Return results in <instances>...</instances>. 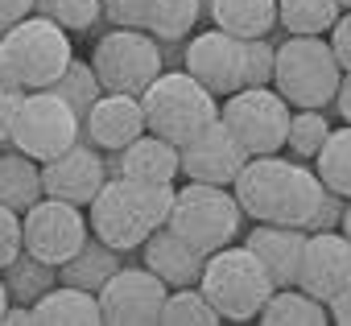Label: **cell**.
Returning a JSON list of instances; mask_svg holds the SVG:
<instances>
[{"instance_id": "1", "label": "cell", "mask_w": 351, "mask_h": 326, "mask_svg": "<svg viewBox=\"0 0 351 326\" xmlns=\"http://www.w3.org/2000/svg\"><path fill=\"white\" fill-rule=\"evenodd\" d=\"M173 199L178 190L173 186H153V182H136V178H108L104 190L95 195V203L87 207L91 231L99 240H108L120 252H141V244L169 223Z\"/></svg>"}, {"instance_id": "2", "label": "cell", "mask_w": 351, "mask_h": 326, "mask_svg": "<svg viewBox=\"0 0 351 326\" xmlns=\"http://www.w3.org/2000/svg\"><path fill=\"white\" fill-rule=\"evenodd\" d=\"M203 293L211 297V305L219 310L223 322H252L261 318L265 301L273 297V277L261 264V256L248 244H228L219 252L207 256L203 264Z\"/></svg>"}, {"instance_id": "3", "label": "cell", "mask_w": 351, "mask_h": 326, "mask_svg": "<svg viewBox=\"0 0 351 326\" xmlns=\"http://www.w3.org/2000/svg\"><path fill=\"white\" fill-rule=\"evenodd\" d=\"M145 124L149 132L173 140V145H186L191 136H199L207 124L219 120V95L207 91L191 71H161L145 95Z\"/></svg>"}, {"instance_id": "4", "label": "cell", "mask_w": 351, "mask_h": 326, "mask_svg": "<svg viewBox=\"0 0 351 326\" xmlns=\"http://www.w3.org/2000/svg\"><path fill=\"white\" fill-rule=\"evenodd\" d=\"M343 83V66L322 34H285L277 42L273 87L289 99V108H326Z\"/></svg>"}, {"instance_id": "5", "label": "cell", "mask_w": 351, "mask_h": 326, "mask_svg": "<svg viewBox=\"0 0 351 326\" xmlns=\"http://www.w3.org/2000/svg\"><path fill=\"white\" fill-rule=\"evenodd\" d=\"M169 227L178 231L186 244H195L203 256L236 244L240 227H244V207L236 199L232 186H215V182H186L173 199L169 211Z\"/></svg>"}, {"instance_id": "6", "label": "cell", "mask_w": 351, "mask_h": 326, "mask_svg": "<svg viewBox=\"0 0 351 326\" xmlns=\"http://www.w3.org/2000/svg\"><path fill=\"white\" fill-rule=\"evenodd\" d=\"M91 66L104 91H128V95H145V87L165 71L157 38L149 29H124V25H112L95 38Z\"/></svg>"}, {"instance_id": "7", "label": "cell", "mask_w": 351, "mask_h": 326, "mask_svg": "<svg viewBox=\"0 0 351 326\" xmlns=\"http://www.w3.org/2000/svg\"><path fill=\"white\" fill-rule=\"evenodd\" d=\"M289 99L277 87H240L223 95L219 120L236 132V140L256 157V153H281L289 136Z\"/></svg>"}, {"instance_id": "8", "label": "cell", "mask_w": 351, "mask_h": 326, "mask_svg": "<svg viewBox=\"0 0 351 326\" xmlns=\"http://www.w3.org/2000/svg\"><path fill=\"white\" fill-rule=\"evenodd\" d=\"M5 46L21 71L25 91H42L50 87L71 62H75V46H71V29H62L58 21L29 13L25 21H17L13 29H5Z\"/></svg>"}, {"instance_id": "9", "label": "cell", "mask_w": 351, "mask_h": 326, "mask_svg": "<svg viewBox=\"0 0 351 326\" xmlns=\"http://www.w3.org/2000/svg\"><path fill=\"white\" fill-rule=\"evenodd\" d=\"M79 136H83V120L50 87L21 95V108L13 120V149L29 153L34 161H50V157L66 153Z\"/></svg>"}, {"instance_id": "10", "label": "cell", "mask_w": 351, "mask_h": 326, "mask_svg": "<svg viewBox=\"0 0 351 326\" xmlns=\"http://www.w3.org/2000/svg\"><path fill=\"white\" fill-rule=\"evenodd\" d=\"M21 227H25V248L50 264H66L91 236V219L83 215V207L50 195L21 215Z\"/></svg>"}, {"instance_id": "11", "label": "cell", "mask_w": 351, "mask_h": 326, "mask_svg": "<svg viewBox=\"0 0 351 326\" xmlns=\"http://www.w3.org/2000/svg\"><path fill=\"white\" fill-rule=\"evenodd\" d=\"M298 170H302V161L293 157H281V153H256L244 161V170L240 178L232 182L240 207L248 219L256 223H281V211L293 195V182H298Z\"/></svg>"}, {"instance_id": "12", "label": "cell", "mask_w": 351, "mask_h": 326, "mask_svg": "<svg viewBox=\"0 0 351 326\" xmlns=\"http://www.w3.org/2000/svg\"><path fill=\"white\" fill-rule=\"evenodd\" d=\"M165 297H169V285L153 268L128 264L99 289V314L112 326H157Z\"/></svg>"}, {"instance_id": "13", "label": "cell", "mask_w": 351, "mask_h": 326, "mask_svg": "<svg viewBox=\"0 0 351 326\" xmlns=\"http://www.w3.org/2000/svg\"><path fill=\"white\" fill-rule=\"evenodd\" d=\"M42 182L50 199H66L79 207H91L95 195L108 182V166H104V149H95L87 136H79L66 153L42 161Z\"/></svg>"}, {"instance_id": "14", "label": "cell", "mask_w": 351, "mask_h": 326, "mask_svg": "<svg viewBox=\"0 0 351 326\" xmlns=\"http://www.w3.org/2000/svg\"><path fill=\"white\" fill-rule=\"evenodd\" d=\"M186 71L215 91L219 99L244 87V38H232L228 29H203L186 42Z\"/></svg>"}, {"instance_id": "15", "label": "cell", "mask_w": 351, "mask_h": 326, "mask_svg": "<svg viewBox=\"0 0 351 326\" xmlns=\"http://www.w3.org/2000/svg\"><path fill=\"white\" fill-rule=\"evenodd\" d=\"M248 157H252V153L236 140V132H232L223 120H215V124H207L199 136H191V140L182 145V174L195 178V182L232 186V182L240 178V170H244Z\"/></svg>"}, {"instance_id": "16", "label": "cell", "mask_w": 351, "mask_h": 326, "mask_svg": "<svg viewBox=\"0 0 351 326\" xmlns=\"http://www.w3.org/2000/svg\"><path fill=\"white\" fill-rule=\"evenodd\" d=\"M347 281H351V240L343 231H310L302 268H298V285L306 293L330 301Z\"/></svg>"}, {"instance_id": "17", "label": "cell", "mask_w": 351, "mask_h": 326, "mask_svg": "<svg viewBox=\"0 0 351 326\" xmlns=\"http://www.w3.org/2000/svg\"><path fill=\"white\" fill-rule=\"evenodd\" d=\"M141 132H149L145 103H141V95H128V91H104L83 120V136L104 153L132 145Z\"/></svg>"}, {"instance_id": "18", "label": "cell", "mask_w": 351, "mask_h": 326, "mask_svg": "<svg viewBox=\"0 0 351 326\" xmlns=\"http://www.w3.org/2000/svg\"><path fill=\"white\" fill-rule=\"evenodd\" d=\"M141 264L153 268L169 289H182V285H199V281H203L207 256H203L195 244H186L178 231L165 223V227H157V231L141 244Z\"/></svg>"}, {"instance_id": "19", "label": "cell", "mask_w": 351, "mask_h": 326, "mask_svg": "<svg viewBox=\"0 0 351 326\" xmlns=\"http://www.w3.org/2000/svg\"><path fill=\"white\" fill-rule=\"evenodd\" d=\"M306 227H289V223H256L244 244L261 256V264L269 268L273 285H298V268H302V252H306Z\"/></svg>"}, {"instance_id": "20", "label": "cell", "mask_w": 351, "mask_h": 326, "mask_svg": "<svg viewBox=\"0 0 351 326\" xmlns=\"http://www.w3.org/2000/svg\"><path fill=\"white\" fill-rule=\"evenodd\" d=\"M182 174V145H173L157 132H141L132 145L120 149V178L153 182V186H173Z\"/></svg>"}, {"instance_id": "21", "label": "cell", "mask_w": 351, "mask_h": 326, "mask_svg": "<svg viewBox=\"0 0 351 326\" xmlns=\"http://www.w3.org/2000/svg\"><path fill=\"white\" fill-rule=\"evenodd\" d=\"M124 256L128 252H120V248H112L108 240H99L95 231L83 240V248L66 260V264H58V277L66 281V285H79V289H91V293H99L120 268H124Z\"/></svg>"}, {"instance_id": "22", "label": "cell", "mask_w": 351, "mask_h": 326, "mask_svg": "<svg viewBox=\"0 0 351 326\" xmlns=\"http://www.w3.org/2000/svg\"><path fill=\"white\" fill-rule=\"evenodd\" d=\"M34 322H42V326H95V322H104L99 293L58 281L42 301H34Z\"/></svg>"}, {"instance_id": "23", "label": "cell", "mask_w": 351, "mask_h": 326, "mask_svg": "<svg viewBox=\"0 0 351 326\" xmlns=\"http://www.w3.org/2000/svg\"><path fill=\"white\" fill-rule=\"evenodd\" d=\"M38 199H46V182H42V161H34L21 149L0 153V203L13 211H29Z\"/></svg>"}, {"instance_id": "24", "label": "cell", "mask_w": 351, "mask_h": 326, "mask_svg": "<svg viewBox=\"0 0 351 326\" xmlns=\"http://www.w3.org/2000/svg\"><path fill=\"white\" fill-rule=\"evenodd\" d=\"M207 17L232 38H269L277 29V0H211Z\"/></svg>"}, {"instance_id": "25", "label": "cell", "mask_w": 351, "mask_h": 326, "mask_svg": "<svg viewBox=\"0 0 351 326\" xmlns=\"http://www.w3.org/2000/svg\"><path fill=\"white\" fill-rule=\"evenodd\" d=\"M0 277H5V285H9V297H13V301H21V305L42 301V297L62 281V277H58V264H50V260L34 256L29 248H21L5 268H0Z\"/></svg>"}, {"instance_id": "26", "label": "cell", "mask_w": 351, "mask_h": 326, "mask_svg": "<svg viewBox=\"0 0 351 326\" xmlns=\"http://www.w3.org/2000/svg\"><path fill=\"white\" fill-rule=\"evenodd\" d=\"M330 318L326 301L306 293L302 285H285V289H273V297L265 301L261 310V322L265 326H322Z\"/></svg>"}, {"instance_id": "27", "label": "cell", "mask_w": 351, "mask_h": 326, "mask_svg": "<svg viewBox=\"0 0 351 326\" xmlns=\"http://www.w3.org/2000/svg\"><path fill=\"white\" fill-rule=\"evenodd\" d=\"M339 13V0H277V25L285 34H330Z\"/></svg>"}, {"instance_id": "28", "label": "cell", "mask_w": 351, "mask_h": 326, "mask_svg": "<svg viewBox=\"0 0 351 326\" xmlns=\"http://www.w3.org/2000/svg\"><path fill=\"white\" fill-rule=\"evenodd\" d=\"M161 322L165 326H219L223 318L203 293V285H182V289H169L161 305Z\"/></svg>"}, {"instance_id": "29", "label": "cell", "mask_w": 351, "mask_h": 326, "mask_svg": "<svg viewBox=\"0 0 351 326\" xmlns=\"http://www.w3.org/2000/svg\"><path fill=\"white\" fill-rule=\"evenodd\" d=\"M314 170H318L322 186H330V190H339V195L351 199V124L330 128L322 153L314 157Z\"/></svg>"}, {"instance_id": "30", "label": "cell", "mask_w": 351, "mask_h": 326, "mask_svg": "<svg viewBox=\"0 0 351 326\" xmlns=\"http://www.w3.org/2000/svg\"><path fill=\"white\" fill-rule=\"evenodd\" d=\"M326 136H330V116H326V108H293L285 149H289L298 161H314V157L322 153Z\"/></svg>"}, {"instance_id": "31", "label": "cell", "mask_w": 351, "mask_h": 326, "mask_svg": "<svg viewBox=\"0 0 351 326\" xmlns=\"http://www.w3.org/2000/svg\"><path fill=\"white\" fill-rule=\"evenodd\" d=\"M203 17H207L203 0H153L145 29L153 38H191Z\"/></svg>"}, {"instance_id": "32", "label": "cell", "mask_w": 351, "mask_h": 326, "mask_svg": "<svg viewBox=\"0 0 351 326\" xmlns=\"http://www.w3.org/2000/svg\"><path fill=\"white\" fill-rule=\"evenodd\" d=\"M50 91H54L58 99H66V103L75 108V116H79V120H87L91 103L104 95V83H99V75H95V66H91V62L75 58V62H71V66L50 83Z\"/></svg>"}, {"instance_id": "33", "label": "cell", "mask_w": 351, "mask_h": 326, "mask_svg": "<svg viewBox=\"0 0 351 326\" xmlns=\"http://www.w3.org/2000/svg\"><path fill=\"white\" fill-rule=\"evenodd\" d=\"M34 13L58 21L71 34H91L104 21V0H34Z\"/></svg>"}, {"instance_id": "34", "label": "cell", "mask_w": 351, "mask_h": 326, "mask_svg": "<svg viewBox=\"0 0 351 326\" xmlns=\"http://www.w3.org/2000/svg\"><path fill=\"white\" fill-rule=\"evenodd\" d=\"M273 66H277V46L269 38H248L244 42V87H273Z\"/></svg>"}, {"instance_id": "35", "label": "cell", "mask_w": 351, "mask_h": 326, "mask_svg": "<svg viewBox=\"0 0 351 326\" xmlns=\"http://www.w3.org/2000/svg\"><path fill=\"white\" fill-rule=\"evenodd\" d=\"M149 9H153V0H104V21L124 25V29H145Z\"/></svg>"}, {"instance_id": "36", "label": "cell", "mask_w": 351, "mask_h": 326, "mask_svg": "<svg viewBox=\"0 0 351 326\" xmlns=\"http://www.w3.org/2000/svg\"><path fill=\"white\" fill-rule=\"evenodd\" d=\"M25 248V227H21V211L0 203V268H5L17 252Z\"/></svg>"}, {"instance_id": "37", "label": "cell", "mask_w": 351, "mask_h": 326, "mask_svg": "<svg viewBox=\"0 0 351 326\" xmlns=\"http://www.w3.org/2000/svg\"><path fill=\"white\" fill-rule=\"evenodd\" d=\"M343 211H347V195H339V190L326 186L318 211H314L310 223H306V231H339V227H343Z\"/></svg>"}, {"instance_id": "38", "label": "cell", "mask_w": 351, "mask_h": 326, "mask_svg": "<svg viewBox=\"0 0 351 326\" xmlns=\"http://www.w3.org/2000/svg\"><path fill=\"white\" fill-rule=\"evenodd\" d=\"M330 50H335V58H339V66L343 71H351V9H343L339 13V21L330 25Z\"/></svg>"}, {"instance_id": "39", "label": "cell", "mask_w": 351, "mask_h": 326, "mask_svg": "<svg viewBox=\"0 0 351 326\" xmlns=\"http://www.w3.org/2000/svg\"><path fill=\"white\" fill-rule=\"evenodd\" d=\"M21 95H25V91H13V87H0V145H5V149H13V120H17Z\"/></svg>"}, {"instance_id": "40", "label": "cell", "mask_w": 351, "mask_h": 326, "mask_svg": "<svg viewBox=\"0 0 351 326\" xmlns=\"http://www.w3.org/2000/svg\"><path fill=\"white\" fill-rule=\"evenodd\" d=\"M186 42H191V38H157V46H161V66H165V71H186Z\"/></svg>"}, {"instance_id": "41", "label": "cell", "mask_w": 351, "mask_h": 326, "mask_svg": "<svg viewBox=\"0 0 351 326\" xmlns=\"http://www.w3.org/2000/svg\"><path fill=\"white\" fill-rule=\"evenodd\" d=\"M34 13V0H0V34L13 29L17 21H25Z\"/></svg>"}, {"instance_id": "42", "label": "cell", "mask_w": 351, "mask_h": 326, "mask_svg": "<svg viewBox=\"0 0 351 326\" xmlns=\"http://www.w3.org/2000/svg\"><path fill=\"white\" fill-rule=\"evenodd\" d=\"M0 87L25 91V83H21V71H17V62H13V54H9V46H5V38H0Z\"/></svg>"}, {"instance_id": "43", "label": "cell", "mask_w": 351, "mask_h": 326, "mask_svg": "<svg viewBox=\"0 0 351 326\" xmlns=\"http://www.w3.org/2000/svg\"><path fill=\"white\" fill-rule=\"evenodd\" d=\"M326 310H330V322H339V326H351V281L326 301Z\"/></svg>"}, {"instance_id": "44", "label": "cell", "mask_w": 351, "mask_h": 326, "mask_svg": "<svg viewBox=\"0 0 351 326\" xmlns=\"http://www.w3.org/2000/svg\"><path fill=\"white\" fill-rule=\"evenodd\" d=\"M335 112L343 116V124H351V71H343V83L335 91Z\"/></svg>"}, {"instance_id": "45", "label": "cell", "mask_w": 351, "mask_h": 326, "mask_svg": "<svg viewBox=\"0 0 351 326\" xmlns=\"http://www.w3.org/2000/svg\"><path fill=\"white\" fill-rule=\"evenodd\" d=\"M21 322H34V305H21V301H9L0 326H21Z\"/></svg>"}, {"instance_id": "46", "label": "cell", "mask_w": 351, "mask_h": 326, "mask_svg": "<svg viewBox=\"0 0 351 326\" xmlns=\"http://www.w3.org/2000/svg\"><path fill=\"white\" fill-rule=\"evenodd\" d=\"M9 301H13V297H9V285H5V277H0V318H5V310H9Z\"/></svg>"}, {"instance_id": "47", "label": "cell", "mask_w": 351, "mask_h": 326, "mask_svg": "<svg viewBox=\"0 0 351 326\" xmlns=\"http://www.w3.org/2000/svg\"><path fill=\"white\" fill-rule=\"evenodd\" d=\"M347 240H351V199H347V211H343V227H339Z\"/></svg>"}, {"instance_id": "48", "label": "cell", "mask_w": 351, "mask_h": 326, "mask_svg": "<svg viewBox=\"0 0 351 326\" xmlns=\"http://www.w3.org/2000/svg\"><path fill=\"white\" fill-rule=\"evenodd\" d=\"M339 5H343V9H351V0H339Z\"/></svg>"}, {"instance_id": "49", "label": "cell", "mask_w": 351, "mask_h": 326, "mask_svg": "<svg viewBox=\"0 0 351 326\" xmlns=\"http://www.w3.org/2000/svg\"><path fill=\"white\" fill-rule=\"evenodd\" d=\"M0 38H5V34H0Z\"/></svg>"}]
</instances>
